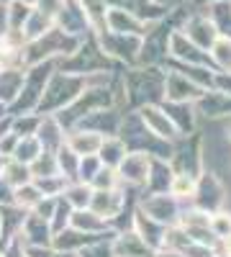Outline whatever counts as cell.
<instances>
[{
    "mask_svg": "<svg viewBox=\"0 0 231 257\" xmlns=\"http://www.w3.org/2000/svg\"><path fill=\"white\" fill-rule=\"evenodd\" d=\"M182 36H185L187 41H193L198 49H211L213 41L218 39V34H216L213 24L208 21V16H193V18L185 24Z\"/></svg>",
    "mask_w": 231,
    "mask_h": 257,
    "instance_id": "cell-1",
    "label": "cell"
},
{
    "mask_svg": "<svg viewBox=\"0 0 231 257\" xmlns=\"http://www.w3.org/2000/svg\"><path fill=\"white\" fill-rule=\"evenodd\" d=\"M116 170H118L116 175H118L121 180H129V183L139 185V183H146V180H149L152 162H149V157H146V155L136 152V155H126Z\"/></svg>",
    "mask_w": 231,
    "mask_h": 257,
    "instance_id": "cell-2",
    "label": "cell"
},
{
    "mask_svg": "<svg viewBox=\"0 0 231 257\" xmlns=\"http://www.w3.org/2000/svg\"><path fill=\"white\" fill-rule=\"evenodd\" d=\"M164 90H167V98L172 103H187V100H198L203 95V90L193 80H187V75H177V72H170L164 77Z\"/></svg>",
    "mask_w": 231,
    "mask_h": 257,
    "instance_id": "cell-3",
    "label": "cell"
},
{
    "mask_svg": "<svg viewBox=\"0 0 231 257\" xmlns=\"http://www.w3.org/2000/svg\"><path fill=\"white\" fill-rule=\"evenodd\" d=\"M141 118H144V123L149 126V132L157 139H175L177 137V126L170 121V116L162 113L159 108H154V105H144Z\"/></svg>",
    "mask_w": 231,
    "mask_h": 257,
    "instance_id": "cell-4",
    "label": "cell"
},
{
    "mask_svg": "<svg viewBox=\"0 0 231 257\" xmlns=\"http://www.w3.org/2000/svg\"><path fill=\"white\" fill-rule=\"evenodd\" d=\"M113 257H154L152 247L146 244L136 231L129 234H121V237L113 242Z\"/></svg>",
    "mask_w": 231,
    "mask_h": 257,
    "instance_id": "cell-5",
    "label": "cell"
},
{
    "mask_svg": "<svg viewBox=\"0 0 231 257\" xmlns=\"http://www.w3.org/2000/svg\"><path fill=\"white\" fill-rule=\"evenodd\" d=\"M121 206H123V198L116 190H98L90 196V211L98 219H113L121 211Z\"/></svg>",
    "mask_w": 231,
    "mask_h": 257,
    "instance_id": "cell-6",
    "label": "cell"
},
{
    "mask_svg": "<svg viewBox=\"0 0 231 257\" xmlns=\"http://www.w3.org/2000/svg\"><path fill=\"white\" fill-rule=\"evenodd\" d=\"M106 24H108V29L116 31V34H134V36L144 34V31H141V29H144V21H139L136 16H131L129 11H121V8L106 11Z\"/></svg>",
    "mask_w": 231,
    "mask_h": 257,
    "instance_id": "cell-7",
    "label": "cell"
},
{
    "mask_svg": "<svg viewBox=\"0 0 231 257\" xmlns=\"http://www.w3.org/2000/svg\"><path fill=\"white\" fill-rule=\"evenodd\" d=\"M67 149L77 157H88V155H98V149L103 144V137L98 132H77L70 139H65Z\"/></svg>",
    "mask_w": 231,
    "mask_h": 257,
    "instance_id": "cell-8",
    "label": "cell"
},
{
    "mask_svg": "<svg viewBox=\"0 0 231 257\" xmlns=\"http://www.w3.org/2000/svg\"><path fill=\"white\" fill-rule=\"evenodd\" d=\"M21 88H24V72H18L13 67L0 70V103H13L21 98Z\"/></svg>",
    "mask_w": 231,
    "mask_h": 257,
    "instance_id": "cell-9",
    "label": "cell"
},
{
    "mask_svg": "<svg viewBox=\"0 0 231 257\" xmlns=\"http://www.w3.org/2000/svg\"><path fill=\"white\" fill-rule=\"evenodd\" d=\"M98 160H100V165L103 167H111V170H116L118 165H121V160L126 157V144L121 142V139H103V144H100V149H98V155H95Z\"/></svg>",
    "mask_w": 231,
    "mask_h": 257,
    "instance_id": "cell-10",
    "label": "cell"
},
{
    "mask_svg": "<svg viewBox=\"0 0 231 257\" xmlns=\"http://www.w3.org/2000/svg\"><path fill=\"white\" fill-rule=\"evenodd\" d=\"M170 52H172L175 57H180V59L193 62V64L205 62V57L200 54L203 49H198V47L193 44V41H187V39L182 36V31H175V34L170 36Z\"/></svg>",
    "mask_w": 231,
    "mask_h": 257,
    "instance_id": "cell-11",
    "label": "cell"
},
{
    "mask_svg": "<svg viewBox=\"0 0 231 257\" xmlns=\"http://www.w3.org/2000/svg\"><path fill=\"white\" fill-rule=\"evenodd\" d=\"M41 152H44V147L39 144V139L36 137H18V144H16V149H13V160L16 162H21V165H31Z\"/></svg>",
    "mask_w": 231,
    "mask_h": 257,
    "instance_id": "cell-12",
    "label": "cell"
},
{
    "mask_svg": "<svg viewBox=\"0 0 231 257\" xmlns=\"http://www.w3.org/2000/svg\"><path fill=\"white\" fill-rule=\"evenodd\" d=\"M213 18L211 24L216 29L218 36L223 39H231V0H218V3H213Z\"/></svg>",
    "mask_w": 231,
    "mask_h": 257,
    "instance_id": "cell-13",
    "label": "cell"
},
{
    "mask_svg": "<svg viewBox=\"0 0 231 257\" xmlns=\"http://www.w3.org/2000/svg\"><path fill=\"white\" fill-rule=\"evenodd\" d=\"M95 237L93 234H85V231H59V237L54 239V247L62 252V249H82L93 244Z\"/></svg>",
    "mask_w": 231,
    "mask_h": 257,
    "instance_id": "cell-14",
    "label": "cell"
},
{
    "mask_svg": "<svg viewBox=\"0 0 231 257\" xmlns=\"http://www.w3.org/2000/svg\"><path fill=\"white\" fill-rule=\"evenodd\" d=\"M0 175H3V180L11 183L13 188L31 183V170H29V165H21V162H16V160L6 162V165H3V173H0Z\"/></svg>",
    "mask_w": 231,
    "mask_h": 257,
    "instance_id": "cell-15",
    "label": "cell"
},
{
    "mask_svg": "<svg viewBox=\"0 0 231 257\" xmlns=\"http://www.w3.org/2000/svg\"><path fill=\"white\" fill-rule=\"evenodd\" d=\"M195 188H198L195 175H187V173H177L170 180V193H172L175 198H193L195 196Z\"/></svg>",
    "mask_w": 231,
    "mask_h": 257,
    "instance_id": "cell-16",
    "label": "cell"
},
{
    "mask_svg": "<svg viewBox=\"0 0 231 257\" xmlns=\"http://www.w3.org/2000/svg\"><path fill=\"white\" fill-rule=\"evenodd\" d=\"M144 208L149 211V219L152 221H167L175 213V203L167 198V196H154L149 203H144Z\"/></svg>",
    "mask_w": 231,
    "mask_h": 257,
    "instance_id": "cell-17",
    "label": "cell"
},
{
    "mask_svg": "<svg viewBox=\"0 0 231 257\" xmlns=\"http://www.w3.org/2000/svg\"><path fill=\"white\" fill-rule=\"evenodd\" d=\"M39 201H41V193H39V188L34 185V180L26 183V185L13 188V203H16V206H21V208H36Z\"/></svg>",
    "mask_w": 231,
    "mask_h": 257,
    "instance_id": "cell-18",
    "label": "cell"
},
{
    "mask_svg": "<svg viewBox=\"0 0 231 257\" xmlns=\"http://www.w3.org/2000/svg\"><path fill=\"white\" fill-rule=\"evenodd\" d=\"M65 190H67L65 201H67L70 206H75L77 211H82V208L90 206V196H93V188H90V185L80 183V185H72V188H65Z\"/></svg>",
    "mask_w": 231,
    "mask_h": 257,
    "instance_id": "cell-19",
    "label": "cell"
},
{
    "mask_svg": "<svg viewBox=\"0 0 231 257\" xmlns=\"http://www.w3.org/2000/svg\"><path fill=\"white\" fill-rule=\"evenodd\" d=\"M211 57L216 59V64H218L221 70L231 72V39L218 36V39L213 41V47H211Z\"/></svg>",
    "mask_w": 231,
    "mask_h": 257,
    "instance_id": "cell-20",
    "label": "cell"
},
{
    "mask_svg": "<svg viewBox=\"0 0 231 257\" xmlns=\"http://www.w3.org/2000/svg\"><path fill=\"white\" fill-rule=\"evenodd\" d=\"M72 226H77V231L85 229V234H90L95 229H103V219H98L93 211H77L72 216Z\"/></svg>",
    "mask_w": 231,
    "mask_h": 257,
    "instance_id": "cell-21",
    "label": "cell"
},
{
    "mask_svg": "<svg viewBox=\"0 0 231 257\" xmlns=\"http://www.w3.org/2000/svg\"><path fill=\"white\" fill-rule=\"evenodd\" d=\"M116 183H118V175H116V170H111V167H100L98 173L93 175V180H90V185L98 188V190H113Z\"/></svg>",
    "mask_w": 231,
    "mask_h": 257,
    "instance_id": "cell-22",
    "label": "cell"
},
{
    "mask_svg": "<svg viewBox=\"0 0 231 257\" xmlns=\"http://www.w3.org/2000/svg\"><path fill=\"white\" fill-rule=\"evenodd\" d=\"M39 123H41V118H39V116L16 118V121H13V134H16V137H36Z\"/></svg>",
    "mask_w": 231,
    "mask_h": 257,
    "instance_id": "cell-23",
    "label": "cell"
},
{
    "mask_svg": "<svg viewBox=\"0 0 231 257\" xmlns=\"http://www.w3.org/2000/svg\"><path fill=\"white\" fill-rule=\"evenodd\" d=\"M216 85H218V93H223V90H231V72H228V77H216ZM228 98H231V93H226Z\"/></svg>",
    "mask_w": 231,
    "mask_h": 257,
    "instance_id": "cell-24",
    "label": "cell"
},
{
    "mask_svg": "<svg viewBox=\"0 0 231 257\" xmlns=\"http://www.w3.org/2000/svg\"><path fill=\"white\" fill-rule=\"evenodd\" d=\"M154 257H185L182 252H175V249H167V252H159V254H154Z\"/></svg>",
    "mask_w": 231,
    "mask_h": 257,
    "instance_id": "cell-25",
    "label": "cell"
},
{
    "mask_svg": "<svg viewBox=\"0 0 231 257\" xmlns=\"http://www.w3.org/2000/svg\"><path fill=\"white\" fill-rule=\"evenodd\" d=\"M226 254L231 257V234H228V237H226Z\"/></svg>",
    "mask_w": 231,
    "mask_h": 257,
    "instance_id": "cell-26",
    "label": "cell"
},
{
    "mask_svg": "<svg viewBox=\"0 0 231 257\" xmlns=\"http://www.w3.org/2000/svg\"><path fill=\"white\" fill-rule=\"evenodd\" d=\"M21 3H24V6H29V8H31V6H36V0H21Z\"/></svg>",
    "mask_w": 231,
    "mask_h": 257,
    "instance_id": "cell-27",
    "label": "cell"
},
{
    "mask_svg": "<svg viewBox=\"0 0 231 257\" xmlns=\"http://www.w3.org/2000/svg\"><path fill=\"white\" fill-rule=\"evenodd\" d=\"M228 142H231V123H228Z\"/></svg>",
    "mask_w": 231,
    "mask_h": 257,
    "instance_id": "cell-28",
    "label": "cell"
},
{
    "mask_svg": "<svg viewBox=\"0 0 231 257\" xmlns=\"http://www.w3.org/2000/svg\"><path fill=\"white\" fill-rule=\"evenodd\" d=\"M3 3H8V0H3Z\"/></svg>",
    "mask_w": 231,
    "mask_h": 257,
    "instance_id": "cell-29",
    "label": "cell"
}]
</instances>
